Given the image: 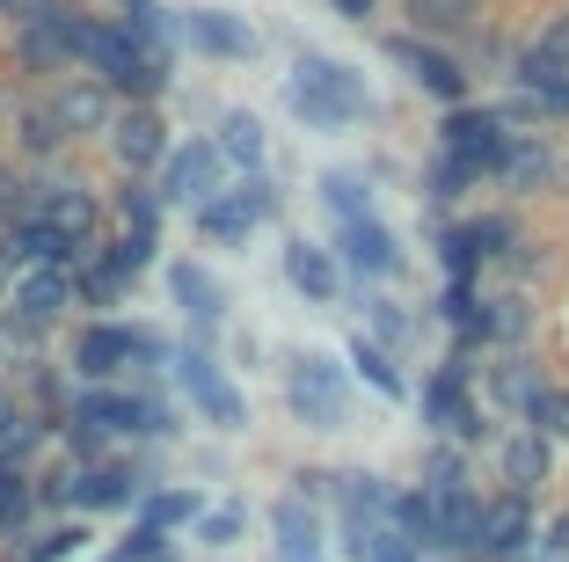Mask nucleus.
<instances>
[{
	"label": "nucleus",
	"instance_id": "5",
	"mask_svg": "<svg viewBox=\"0 0 569 562\" xmlns=\"http://www.w3.org/2000/svg\"><path fill=\"white\" fill-rule=\"evenodd\" d=\"M423 424L452 446H482L489 438V410L475 402V351H446L431 381H423Z\"/></svg>",
	"mask_w": 569,
	"mask_h": 562
},
{
	"label": "nucleus",
	"instance_id": "27",
	"mask_svg": "<svg viewBox=\"0 0 569 562\" xmlns=\"http://www.w3.org/2000/svg\"><path fill=\"white\" fill-rule=\"evenodd\" d=\"M402 22L431 45H452V37H475L489 22V0H402Z\"/></svg>",
	"mask_w": 569,
	"mask_h": 562
},
{
	"label": "nucleus",
	"instance_id": "1",
	"mask_svg": "<svg viewBox=\"0 0 569 562\" xmlns=\"http://www.w3.org/2000/svg\"><path fill=\"white\" fill-rule=\"evenodd\" d=\"M67 37H73V67L96 73L110 96L153 102L168 88V67L153 59V51L132 45V30H124V22H96V16H81V8H67Z\"/></svg>",
	"mask_w": 569,
	"mask_h": 562
},
{
	"label": "nucleus",
	"instance_id": "49",
	"mask_svg": "<svg viewBox=\"0 0 569 562\" xmlns=\"http://www.w3.org/2000/svg\"><path fill=\"white\" fill-rule=\"evenodd\" d=\"M44 8H51V0H0V22H16V30H22V22H37Z\"/></svg>",
	"mask_w": 569,
	"mask_h": 562
},
{
	"label": "nucleus",
	"instance_id": "6",
	"mask_svg": "<svg viewBox=\"0 0 569 562\" xmlns=\"http://www.w3.org/2000/svg\"><path fill=\"white\" fill-rule=\"evenodd\" d=\"M284 410L300 416L307 431H343L351 424V373L321 351H300L284 358Z\"/></svg>",
	"mask_w": 569,
	"mask_h": 562
},
{
	"label": "nucleus",
	"instance_id": "4",
	"mask_svg": "<svg viewBox=\"0 0 569 562\" xmlns=\"http://www.w3.org/2000/svg\"><path fill=\"white\" fill-rule=\"evenodd\" d=\"M161 336L147 329V322H118V315H96L81 336H73V373H81L88 387H110L118 373H132V365H161Z\"/></svg>",
	"mask_w": 569,
	"mask_h": 562
},
{
	"label": "nucleus",
	"instance_id": "23",
	"mask_svg": "<svg viewBox=\"0 0 569 562\" xmlns=\"http://www.w3.org/2000/svg\"><path fill=\"white\" fill-rule=\"evenodd\" d=\"M284 285H292L307 307H336V293H343V264H336V248L292 234V241H284Z\"/></svg>",
	"mask_w": 569,
	"mask_h": 562
},
{
	"label": "nucleus",
	"instance_id": "22",
	"mask_svg": "<svg viewBox=\"0 0 569 562\" xmlns=\"http://www.w3.org/2000/svg\"><path fill=\"white\" fill-rule=\"evenodd\" d=\"M168 293H176V307L190 322V344H212L227 329V293H219V278L204 264H168Z\"/></svg>",
	"mask_w": 569,
	"mask_h": 562
},
{
	"label": "nucleus",
	"instance_id": "12",
	"mask_svg": "<svg viewBox=\"0 0 569 562\" xmlns=\"http://www.w3.org/2000/svg\"><path fill=\"white\" fill-rule=\"evenodd\" d=\"M438 147H446V154H460V161H475L489 183H497L503 147H511V117H503V110H489V102H460V110H446V117H438Z\"/></svg>",
	"mask_w": 569,
	"mask_h": 562
},
{
	"label": "nucleus",
	"instance_id": "21",
	"mask_svg": "<svg viewBox=\"0 0 569 562\" xmlns=\"http://www.w3.org/2000/svg\"><path fill=\"white\" fill-rule=\"evenodd\" d=\"M110 154H118V168L124 176H147V168H161L168 154V125H161V110L153 102H132V110H118V125H110Z\"/></svg>",
	"mask_w": 569,
	"mask_h": 562
},
{
	"label": "nucleus",
	"instance_id": "31",
	"mask_svg": "<svg viewBox=\"0 0 569 562\" xmlns=\"http://www.w3.org/2000/svg\"><path fill=\"white\" fill-rule=\"evenodd\" d=\"M37 482H30V467L22 461H0V541L8 548H22L30 541V519H37Z\"/></svg>",
	"mask_w": 569,
	"mask_h": 562
},
{
	"label": "nucleus",
	"instance_id": "25",
	"mask_svg": "<svg viewBox=\"0 0 569 562\" xmlns=\"http://www.w3.org/2000/svg\"><path fill=\"white\" fill-rule=\"evenodd\" d=\"M270 548H278V562H329V548H321V519H315V504H307L300 490L270 504Z\"/></svg>",
	"mask_w": 569,
	"mask_h": 562
},
{
	"label": "nucleus",
	"instance_id": "37",
	"mask_svg": "<svg viewBox=\"0 0 569 562\" xmlns=\"http://www.w3.org/2000/svg\"><path fill=\"white\" fill-rule=\"evenodd\" d=\"M482 183H489L482 168L460 161V154H446V147H438V154H431V168H423V190H431L438 205H460L468 190H482Z\"/></svg>",
	"mask_w": 569,
	"mask_h": 562
},
{
	"label": "nucleus",
	"instance_id": "48",
	"mask_svg": "<svg viewBox=\"0 0 569 562\" xmlns=\"http://www.w3.org/2000/svg\"><path fill=\"white\" fill-rule=\"evenodd\" d=\"M540 548H548V562H569V504L540 526Z\"/></svg>",
	"mask_w": 569,
	"mask_h": 562
},
{
	"label": "nucleus",
	"instance_id": "51",
	"mask_svg": "<svg viewBox=\"0 0 569 562\" xmlns=\"http://www.w3.org/2000/svg\"><path fill=\"white\" fill-rule=\"evenodd\" d=\"M118 8H124V16H139V8H161V0H118Z\"/></svg>",
	"mask_w": 569,
	"mask_h": 562
},
{
	"label": "nucleus",
	"instance_id": "9",
	"mask_svg": "<svg viewBox=\"0 0 569 562\" xmlns=\"http://www.w3.org/2000/svg\"><path fill=\"white\" fill-rule=\"evenodd\" d=\"M176 387H183V402L212 431H249V402H241V387L227 381V365H219L204 344H183V351H176Z\"/></svg>",
	"mask_w": 569,
	"mask_h": 562
},
{
	"label": "nucleus",
	"instance_id": "29",
	"mask_svg": "<svg viewBox=\"0 0 569 562\" xmlns=\"http://www.w3.org/2000/svg\"><path fill=\"white\" fill-rule=\"evenodd\" d=\"M395 533H402L417 555H446V519H438V496L423 490H395Z\"/></svg>",
	"mask_w": 569,
	"mask_h": 562
},
{
	"label": "nucleus",
	"instance_id": "7",
	"mask_svg": "<svg viewBox=\"0 0 569 562\" xmlns=\"http://www.w3.org/2000/svg\"><path fill=\"white\" fill-rule=\"evenodd\" d=\"M44 504H73V512H139V496H147V475L132 461H73L67 475L37 482Z\"/></svg>",
	"mask_w": 569,
	"mask_h": 562
},
{
	"label": "nucleus",
	"instance_id": "41",
	"mask_svg": "<svg viewBox=\"0 0 569 562\" xmlns=\"http://www.w3.org/2000/svg\"><path fill=\"white\" fill-rule=\"evenodd\" d=\"M37 446H44V424H37L22 402L0 395V461H22V467H30V453H37Z\"/></svg>",
	"mask_w": 569,
	"mask_h": 562
},
{
	"label": "nucleus",
	"instance_id": "8",
	"mask_svg": "<svg viewBox=\"0 0 569 562\" xmlns=\"http://www.w3.org/2000/svg\"><path fill=\"white\" fill-rule=\"evenodd\" d=\"M67 424L96 431V438H168V410L153 395H132V387H73L67 395Z\"/></svg>",
	"mask_w": 569,
	"mask_h": 562
},
{
	"label": "nucleus",
	"instance_id": "24",
	"mask_svg": "<svg viewBox=\"0 0 569 562\" xmlns=\"http://www.w3.org/2000/svg\"><path fill=\"white\" fill-rule=\"evenodd\" d=\"M497 183L511 190V198H540V190H555V183H562V154H555L540 132H511Z\"/></svg>",
	"mask_w": 569,
	"mask_h": 562
},
{
	"label": "nucleus",
	"instance_id": "19",
	"mask_svg": "<svg viewBox=\"0 0 569 562\" xmlns=\"http://www.w3.org/2000/svg\"><path fill=\"white\" fill-rule=\"evenodd\" d=\"M336 264L351 270V278H402V241H395V227L387 219H351V227H336Z\"/></svg>",
	"mask_w": 569,
	"mask_h": 562
},
{
	"label": "nucleus",
	"instance_id": "28",
	"mask_svg": "<svg viewBox=\"0 0 569 562\" xmlns=\"http://www.w3.org/2000/svg\"><path fill=\"white\" fill-rule=\"evenodd\" d=\"M212 139H219V154H227V168H234V176H263L270 132H263V117H256V110H227Z\"/></svg>",
	"mask_w": 569,
	"mask_h": 562
},
{
	"label": "nucleus",
	"instance_id": "26",
	"mask_svg": "<svg viewBox=\"0 0 569 562\" xmlns=\"http://www.w3.org/2000/svg\"><path fill=\"white\" fill-rule=\"evenodd\" d=\"M497 475H503V490H519V496H540L555 482V446L548 438H540V431H511V438H503L497 446Z\"/></svg>",
	"mask_w": 569,
	"mask_h": 562
},
{
	"label": "nucleus",
	"instance_id": "13",
	"mask_svg": "<svg viewBox=\"0 0 569 562\" xmlns=\"http://www.w3.org/2000/svg\"><path fill=\"white\" fill-rule=\"evenodd\" d=\"M153 190H161V205H190V213L212 205L219 190H227V154H219V139H190V147H176L161 161V183H153Z\"/></svg>",
	"mask_w": 569,
	"mask_h": 562
},
{
	"label": "nucleus",
	"instance_id": "3",
	"mask_svg": "<svg viewBox=\"0 0 569 562\" xmlns=\"http://www.w3.org/2000/svg\"><path fill=\"white\" fill-rule=\"evenodd\" d=\"M278 205H284V190L263 168V176H234L212 205H198L190 227H198V241H212V248H249V234H263L270 219H278Z\"/></svg>",
	"mask_w": 569,
	"mask_h": 562
},
{
	"label": "nucleus",
	"instance_id": "50",
	"mask_svg": "<svg viewBox=\"0 0 569 562\" xmlns=\"http://www.w3.org/2000/svg\"><path fill=\"white\" fill-rule=\"evenodd\" d=\"M329 8H336L343 22H372V16H380V0H329Z\"/></svg>",
	"mask_w": 569,
	"mask_h": 562
},
{
	"label": "nucleus",
	"instance_id": "47",
	"mask_svg": "<svg viewBox=\"0 0 569 562\" xmlns=\"http://www.w3.org/2000/svg\"><path fill=\"white\" fill-rule=\"evenodd\" d=\"M533 45L548 51V59H562V67H569V8H555V16L540 22V37H533Z\"/></svg>",
	"mask_w": 569,
	"mask_h": 562
},
{
	"label": "nucleus",
	"instance_id": "40",
	"mask_svg": "<svg viewBox=\"0 0 569 562\" xmlns=\"http://www.w3.org/2000/svg\"><path fill=\"white\" fill-rule=\"evenodd\" d=\"M81 548H88V526H81V519H59V526L30 533V541L16 548V562H73Z\"/></svg>",
	"mask_w": 569,
	"mask_h": 562
},
{
	"label": "nucleus",
	"instance_id": "32",
	"mask_svg": "<svg viewBox=\"0 0 569 562\" xmlns=\"http://www.w3.org/2000/svg\"><path fill=\"white\" fill-rule=\"evenodd\" d=\"M73 278H81V307H96V315L124 307V293H132V278H124V270L110 264V248H96L88 264H73Z\"/></svg>",
	"mask_w": 569,
	"mask_h": 562
},
{
	"label": "nucleus",
	"instance_id": "11",
	"mask_svg": "<svg viewBox=\"0 0 569 562\" xmlns=\"http://www.w3.org/2000/svg\"><path fill=\"white\" fill-rule=\"evenodd\" d=\"M30 213L67 234V241L81 248V264L102 248V198L88 190L81 176H44V183H37V198H30Z\"/></svg>",
	"mask_w": 569,
	"mask_h": 562
},
{
	"label": "nucleus",
	"instance_id": "15",
	"mask_svg": "<svg viewBox=\"0 0 569 562\" xmlns=\"http://www.w3.org/2000/svg\"><path fill=\"white\" fill-rule=\"evenodd\" d=\"M81 307V278H73V264H51V270H30V278H16V299L0 307V315H16L22 329L51 336L59 322Z\"/></svg>",
	"mask_w": 569,
	"mask_h": 562
},
{
	"label": "nucleus",
	"instance_id": "30",
	"mask_svg": "<svg viewBox=\"0 0 569 562\" xmlns=\"http://www.w3.org/2000/svg\"><path fill=\"white\" fill-rule=\"evenodd\" d=\"M540 381H548V373H540L533 351H503V358L482 373L489 402H497V410H511V416H526V402H533V387H540Z\"/></svg>",
	"mask_w": 569,
	"mask_h": 562
},
{
	"label": "nucleus",
	"instance_id": "14",
	"mask_svg": "<svg viewBox=\"0 0 569 562\" xmlns=\"http://www.w3.org/2000/svg\"><path fill=\"white\" fill-rule=\"evenodd\" d=\"M176 37H183L198 59H219V67H249L256 51H263V37H256L249 16H234V8H183Z\"/></svg>",
	"mask_w": 569,
	"mask_h": 562
},
{
	"label": "nucleus",
	"instance_id": "45",
	"mask_svg": "<svg viewBox=\"0 0 569 562\" xmlns=\"http://www.w3.org/2000/svg\"><path fill=\"white\" fill-rule=\"evenodd\" d=\"M241 533H249V512H241V504H212V512L198 519V541L204 548H234Z\"/></svg>",
	"mask_w": 569,
	"mask_h": 562
},
{
	"label": "nucleus",
	"instance_id": "34",
	"mask_svg": "<svg viewBox=\"0 0 569 562\" xmlns=\"http://www.w3.org/2000/svg\"><path fill=\"white\" fill-rule=\"evenodd\" d=\"M321 205H329L336 227H351V219H380V213H372V183L351 176V168H329V176H321Z\"/></svg>",
	"mask_w": 569,
	"mask_h": 562
},
{
	"label": "nucleus",
	"instance_id": "20",
	"mask_svg": "<svg viewBox=\"0 0 569 562\" xmlns=\"http://www.w3.org/2000/svg\"><path fill=\"white\" fill-rule=\"evenodd\" d=\"M16 67L51 73V81L81 73V67H73V37H67V0H51L37 22H22V30H16Z\"/></svg>",
	"mask_w": 569,
	"mask_h": 562
},
{
	"label": "nucleus",
	"instance_id": "18",
	"mask_svg": "<svg viewBox=\"0 0 569 562\" xmlns=\"http://www.w3.org/2000/svg\"><path fill=\"white\" fill-rule=\"evenodd\" d=\"M533 548H540L533 496H519V490L489 496V519H482V562H533Z\"/></svg>",
	"mask_w": 569,
	"mask_h": 562
},
{
	"label": "nucleus",
	"instance_id": "35",
	"mask_svg": "<svg viewBox=\"0 0 569 562\" xmlns=\"http://www.w3.org/2000/svg\"><path fill=\"white\" fill-rule=\"evenodd\" d=\"M519 424H526V431H540L548 446H569V381H540Z\"/></svg>",
	"mask_w": 569,
	"mask_h": 562
},
{
	"label": "nucleus",
	"instance_id": "46",
	"mask_svg": "<svg viewBox=\"0 0 569 562\" xmlns=\"http://www.w3.org/2000/svg\"><path fill=\"white\" fill-rule=\"evenodd\" d=\"M30 198H37V183L22 176V168H8V161H0V227L30 213Z\"/></svg>",
	"mask_w": 569,
	"mask_h": 562
},
{
	"label": "nucleus",
	"instance_id": "43",
	"mask_svg": "<svg viewBox=\"0 0 569 562\" xmlns=\"http://www.w3.org/2000/svg\"><path fill=\"white\" fill-rule=\"evenodd\" d=\"M409 329H417V322L402 315V299H366V336H372V344L402 351V344H409Z\"/></svg>",
	"mask_w": 569,
	"mask_h": 562
},
{
	"label": "nucleus",
	"instance_id": "33",
	"mask_svg": "<svg viewBox=\"0 0 569 562\" xmlns=\"http://www.w3.org/2000/svg\"><path fill=\"white\" fill-rule=\"evenodd\" d=\"M351 365H358V381H366L372 395H387V402H402V395H409V381H402V365H395V351L372 344L366 329L351 336Z\"/></svg>",
	"mask_w": 569,
	"mask_h": 562
},
{
	"label": "nucleus",
	"instance_id": "10",
	"mask_svg": "<svg viewBox=\"0 0 569 562\" xmlns=\"http://www.w3.org/2000/svg\"><path fill=\"white\" fill-rule=\"evenodd\" d=\"M387 59L409 73V88H423V96L446 102V110H460V102H468V88H475L468 59H460L452 45H431V37H417V30L387 37Z\"/></svg>",
	"mask_w": 569,
	"mask_h": 562
},
{
	"label": "nucleus",
	"instance_id": "2",
	"mask_svg": "<svg viewBox=\"0 0 569 562\" xmlns=\"http://www.w3.org/2000/svg\"><path fill=\"white\" fill-rule=\"evenodd\" d=\"M284 102L307 132H351L358 117H372V88L358 67L343 59H321V51H300L292 73H284Z\"/></svg>",
	"mask_w": 569,
	"mask_h": 562
},
{
	"label": "nucleus",
	"instance_id": "36",
	"mask_svg": "<svg viewBox=\"0 0 569 562\" xmlns=\"http://www.w3.org/2000/svg\"><path fill=\"white\" fill-rule=\"evenodd\" d=\"M16 147H22V154H37V161H51V154L67 147V132H59V117H51V102H44V96L16 102Z\"/></svg>",
	"mask_w": 569,
	"mask_h": 562
},
{
	"label": "nucleus",
	"instance_id": "38",
	"mask_svg": "<svg viewBox=\"0 0 569 562\" xmlns=\"http://www.w3.org/2000/svg\"><path fill=\"white\" fill-rule=\"evenodd\" d=\"M198 519H204V496L198 490H147V496H139V526L176 533V526H198Z\"/></svg>",
	"mask_w": 569,
	"mask_h": 562
},
{
	"label": "nucleus",
	"instance_id": "16",
	"mask_svg": "<svg viewBox=\"0 0 569 562\" xmlns=\"http://www.w3.org/2000/svg\"><path fill=\"white\" fill-rule=\"evenodd\" d=\"M51 117H59V132L67 139H110V125H118V96L96 81V73H67V81H51L44 88Z\"/></svg>",
	"mask_w": 569,
	"mask_h": 562
},
{
	"label": "nucleus",
	"instance_id": "17",
	"mask_svg": "<svg viewBox=\"0 0 569 562\" xmlns=\"http://www.w3.org/2000/svg\"><path fill=\"white\" fill-rule=\"evenodd\" d=\"M51 264H81V248L51 227V219L22 213V219H8V227H0V270L30 278V270H51Z\"/></svg>",
	"mask_w": 569,
	"mask_h": 562
},
{
	"label": "nucleus",
	"instance_id": "39",
	"mask_svg": "<svg viewBox=\"0 0 569 562\" xmlns=\"http://www.w3.org/2000/svg\"><path fill=\"white\" fill-rule=\"evenodd\" d=\"M526 336H533V299L526 293H489V344L519 351Z\"/></svg>",
	"mask_w": 569,
	"mask_h": 562
},
{
	"label": "nucleus",
	"instance_id": "44",
	"mask_svg": "<svg viewBox=\"0 0 569 562\" xmlns=\"http://www.w3.org/2000/svg\"><path fill=\"white\" fill-rule=\"evenodd\" d=\"M110 562H176V541H168L161 526H132V533L118 541V555H110Z\"/></svg>",
	"mask_w": 569,
	"mask_h": 562
},
{
	"label": "nucleus",
	"instance_id": "42",
	"mask_svg": "<svg viewBox=\"0 0 569 562\" xmlns=\"http://www.w3.org/2000/svg\"><path fill=\"white\" fill-rule=\"evenodd\" d=\"M161 190H147L139 176H124V190H118V219H124V234H161Z\"/></svg>",
	"mask_w": 569,
	"mask_h": 562
}]
</instances>
